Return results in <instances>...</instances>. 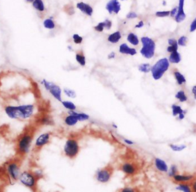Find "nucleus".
I'll use <instances>...</instances> for the list:
<instances>
[{"mask_svg": "<svg viewBox=\"0 0 196 192\" xmlns=\"http://www.w3.org/2000/svg\"><path fill=\"white\" fill-rule=\"evenodd\" d=\"M35 107L32 104L7 105L5 107V114L11 120H26L33 115Z\"/></svg>", "mask_w": 196, "mask_h": 192, "instance_id": "obj_1", "label": "nucleus"}, {"mask_svg": "<svg viewBox=\"0 0 196 192\" xmlns=\"http://www.w3.org/2000/svg\"><path fill=\"white\" fill-rule=\"evenodd\" d=\"M40 179L35 175L33 171L24 170L22 171L18 178L19 182L26 188L36 192L37 189V183Z\"/></svg>", "mask_w": 196, "mask_h": 192, "instance_id": "obj_2", "label": "nucleus"}, {"mask_svg": "<svg viewBox=\"0 0 196 192\" xmlns=\"http://www.w3.org/2000/svg\"><path fill=\"white\" fill-rule=\"evenodd\" d=\"M33 137L30 133H23L18 138L17 143V152L19 155L24 156L29 153Z\"/></svg>", "mask_w": 196, "mask_h": 192, "instance_id": "obj_3", "label": "nucleus"}, {"mask_svg": "<svg viewBox=\"0 0 196 192\" xmlns=\"http://www.w3.org/2000/svg\"><path fill=\"white\" fill-rule=\"evenodd\" d=\"M114 168L112 165H107L96 171L95 178L98 182L106 184L111 180L114 173Z\"/></svg>", "mask_w": 196, "mask_h": 192, "instance_id": "obj_4", "label": "nucleus"}, {"mask_svg": "<svg viewBox=\"0 0 196 192\" xmlns=\"http://www.w3.org/2000/svg\"><path fill=\"white\" fill-rule=\"evenodd\" d=\"M169 67L168 60L164 58L158 61L151 69L152 75L155 80H158L162 77Z\"/></svg>", "mask_w": 196, "mask_h": 192, "instance_id": "obj_5", "label": "nucleus"}, {"mask_svg": "<svg viewBox=\"0 0 196 192\" xmlns=\"http://www.w3.org/2000/svg\"><path fill=\"white\" fill-rule=\"evenodd\" d=\"M141 41L143 44V47L141 50V54L147 59H151L154 55L155 43L153 40L147 37H142Z\"/></svg>", "mask_w": 196, "mask_h": 192, "instance_id": "obj_6", "label": "nucleus"}, {"mask_svg": "<svg viewBox=\"0 0 196 192\" xmlns=\"http://www.w3.org/2000/svg\"><path fill=\"white\" fill-rule=\"evenodd\" d=\"M6 171L9 179L13 182L18 181L20 175L22 173L20 164L15 161H10L6 165Z\"/></svg>", "mask_w": 196, "mask_h": 192, "instance_id": "obj_7", "label": "nucleus"}, {"mask_svg": "<svg viewBox=\"0 0 196 192\" xmlns=\"http://www.w3.org/2000/svg\"><path fill=\"white\" fill-rule=\"evenodd\" d=\"M79 146L77 142L73 139H69L66 142L64 147V152L66 157L73 159L79 153Z\"/></svg>", "mask_w": 196, "mask_h": 192, "instance_id": "obj_8", "label": "nucleus"}, {"mask_svg": "<svg viewBox=\"0 0 196 192\" xmlns=\"http://www.w3.org/2000/svg\"><path fill=\"white\" fill-rule=\"evenodd\" d=\"M41 84L44 87L45 89L48 91L56 99L62 102L61 90L59 86L56 85L53 83L48 81L45 79H43L41 81Z\"/></svg>", "mask_w": 196, "mask_h": 192, "instance_id": "obj_9", "label": "nucleus"}, {"mask_svg": "<svg viewBox=\"0 0 196 192\" xmlns=\"http://www.w3.org/2000/svg\"><path fill=\"white\" fill-rule=\"evenodd\" d=\"M127 177H132L139 172V167L134 163L125 162L120 166V170Z\"/></svg>", "mask_w": 196, "mask_h": 192, "instance_id": "obj_10", "label": "nucleus"}, {"mask_svg": "<svg viewBox=\"0 0 196 192\" xmlns=\"http://www.w3.org/2000/svg\"><path fill=\"white\" fill-rule=\"evenodd\" d=\"M194 174H177L171 178V181L173 183L179 185L182 184H189L192 179L193 178Z\"/></svg>", "mask_w": 196, "mask_h": 192, "instance_id": "obj_11", "label": "nucleus"}, {"mask_svg": "<svg viewBox=\"0 0 196 192\" xmlns=\"http://www.w3.org/2000/svg\"><path fill=\"white\" fill-rule=\"evenodd\" d=\"M50 135L49 133H44L40 135L36 139L34 146L36 149H40L49 142Z\"/></svg>", "mask_w": 196, "mask_h": 192, "instance_id": "obj_12", "label": "nucleus"}, {"mask_svg": "<svg viewBox=\"0 0 196 192\" xmlns=\"http://www.w3.org/2000/svg\"><path fill=\"white\" fill-rule=\"evenodd\" d=\"M107 10L111 14L112 12L117 14L120 10V5L118 0H111L107 4Z\"/></svg>", "mask_w": 196, "mask_h": 192, "instance_id": "obj_13", "label": "nucleus"}, {"mask_svg": "<svg viewBox=\"0 0 196 192\" xmlns=\"http://www.w3.org/2000/svg\"><path fill=\"white\" fill-rule=\"evenodd\" d=\"M184 1L185 0H179V7L177 14L175 17V21L177 22H182L185 20L186 15L183 11V5H184Z\"/></svg>", "mask_w": 196, "mask_h": 192, "instance_id": "obj_14", "label": "nucleus"}, {"mask_svg": "<svg viewBox=\"0 0 196 192\" xmlns=\"http://www.w3.org/2000/svg\"><path fill=\"white\" fill-rule=\"evenodd\" d=\"M155 166L158 170L161 172H168L169 168L166 162L160 158L155 159Z\"/></svg>", "mask_w": 196, "mask_h": 192, "instance_id": "obj_15", "label": "nucleus"}, {"mask_svg": "<svg viewBox=\"0 0 196 192\" xmlns=\"http://www.w3.org/2000/svg\"><path fill=\"white\" fill-rule=\"evenodd\" d=\"M120 52L123 54H127L130 55H135L136 53V51L134 48H131L128 47L126 44H122L120 47Z\"/></svg>", "mask_w": 196, "mask_h": 192, "instance_id": "obj_16", "label": "nucleus"}, {"mask_svg": "<svg viewBox=\"0 0 196 192\" xmlns=\"http://www.w3.org/2000/svg\"><path fill=\"white\" fill-rule=\"evenodd\" d=\"M77 8L79 9L83 13L87 14L88 16H91L93 12L92 8L90 6V5L84 4L83 2L78 3L77 4Z\"/></svg>", "mask_w": 196, "mask_h": 192, "instance_id": "obj_17", "label": "nucleus"}, {"mask_svg": "<svg viewBox=\"0 0 196 192\" xmlns=\"http://www.w3.org/2000/svg\"><path fill=\"white\" fill-rule=\"evenodd\" d=\"M172 110H173V115L174 116L179 114V118L180 120H183L185 117V111H183V110L181 109V108L176 106V105H173L172 106Z\"/></svg>", "mask_w": 196, "mask_h": 192, "instance_id": "obj_18", "label": "nucleus"}, {"mask_svg": "<svg viewBox=\"0 0 196 192\" xmlns=\"http://www.w3.org/2000/svg\"><path fill=\"white\" fill-rule=\"evenodd\" d=\"M69 114L71 115H73L78 120L80 121H84L89 119V116L84 114V113H78L77 112H75L74 111H69L68 112Z\"/></svg>", "mask_w": 196, "mask_h": 192, "instance_id": "obj_19", "label": "nucleus"}, {"mask_svg": "<svg viewBox=\"0 0 196 192\" xmlns=\"http://www.w3.org/2000/svg\"><path fill=\"white\" fill-rule=\"evenodd\" d=\"M168 43L171 46L167 48V51L169 52H173L177 51L178 49V43L173 39H170L168 41Z\"/></svg>", "mask_w": 196, "mask_h": 192, "instance_id": "obj_20", "label": "nucleus"}, {"mask_svg": "<svg viewBox=\"0 0 196 192\" xmlns=\"http://www.w3.org/2000/svg\"><path fill=\"white\" fill-rule=\"evenodd\" d=\"M169 61L173 63H178L181 61V56L179 53L177 51L172 52L169 58Z\"/></svg>", "mask_w": 196, "mask_h": 192, "instance_id": "obj_21", "label": "nucleus"}, {"mask_svg": "<svg viewBox=\"0 0 196 192\" xmlns=\"http://www.w3.org/2000/svg\"><path fill=\"white\" fill-rule=\"evenodd\" d=\"M121 38V35L120 32H116L115 33L111 34L108 38V40L112 43H116L120 41Z\"/></svg>", "mask_w": 196, "mask_h": 192, "instance_id": "obj_22", "label": "nucleus"}, {"mask_svg": "<svg viewBox=\"0 0 196 192\" xmlns=\"http://www.w3.org/2000/svg\"><path fill=\"white\" fill-rule=\"evenodd\" d=\"M33 6L38 11L42 12L44 10V5L42 0H34L32 2Z\"/></svg>", "mask_w": 196, "mask_h": 192, "instance_id": "obj_23", "label": "nucleus"}, {"mask_svg": "<svg viewBox=\"0 0 196 192\" xmlns=\"http://www.w3.org/2000/svg\"><path fill=\"white\" fill-rule=\"evenodd\" d=\"M77 122H78L77 119L75 116H74L73 115H69L65 120V123L68 126H73V125L76 124Z\"/></svg>", "mask_w": 196, "mask_h": 192, "instance_id": "obj_24", "label": "nucleus"}, {"mask_svg": "<svg viewBox=\"0 0 196 192\" xmlns=\"http://www.w3.org/2000/svg\"><path fill=\"white\" fill-rule=\"evenodd\" d=\"M127 40L130 43L134 45H137L139 44V40L135 34L130 33L127 37Z\"/></svg>", "mask_w": 196, "mask_h": 192, "instance_id": "obj_25", "label": "nucleus"}, {"mask_svg": "<svg viewBox=\"0 0 196 192\" xmlns=\"http://www.w3.org/2000/svg\"><path fill=\"white\" fill-rule=\"evenodd\" d=\"M177 189L182 192H192L188 184H179L177 187Z\"/></svg>", "mask_w": 196, "mask_h": 192, "instance_id": "obj_26", "label": "nucleus"}, {"mask_svg": "<svg viewBox=\"0 0 196 192\" xmlns=\"http://www.w3.org/2000/svg\"><path fill=\"white\" fill-rule=\"evenodd\" d=\"M151 66L149 64H142L139 67V70L142 72L148 73L151 71Z\"/></svg>", "mask_w": 196, "mask_h": 192, "instance_id": "obj_27", "label": "nucleus"}, {"mask_svg": "<svg viewBox=\"0 0 196 192\" xmlns=\"http://www.w3.org/2000/svg\"><path fill=\"white\" fill-rule=\"evenodd\" d=\"M62 104L64 106V107H65L66 108L69 110L70 111H73V110H76V106L73 102H69V101L62 102Z\"/></svg>", "mask_w": 196, "mask_h": 192, "instance_id": "obj_28", "label": "nucleus"}, {"mask_svg": "<svg viewBox=\"0 0 196 192\" xmlns=\"http://www.w3.org/2000/svg\"><path fill=\"white\" fill-rule=\"evenodd\" d=\"M174 75L178 83L180 85L186 81V79H185V77L183 76V75L179 72H175L174 73Z\"/></svg>", "mask_w": 196, "mask_h": 192, "instance_id": "obj_29", "label": "nucleus"}, {"mask_svg": "<svg viewBox=\"0 0 196 192\" xmlns=\"http://www.w3.org/2000/svg\"><path fill=\"white\" fill-rule=\"evenodd\" d=\"M168 173H169V175L171 177V178L176 174H178V169H177V167L175 165L171 166L170 169L168 170Z\"/></svg>", "mask_w": 196, "mask_h": 192, "instance_id": "obj_30", "label": "nucleus"}, {"mask_svg": "<svg viewBox=\"0 0 196 192\" xmlns=\"http://www.w3.org/2000/svg\"><path fill=\"white\" fill-rule=\"evenodd\" d=\"M193 178L189 184V185L190 188L192 192H196V171L194 173H193Z\"/></svg>", "mask_w": 196, "mask_h": 192, "instance_id": "obj_31", "label": "nucleus"}, {"mask_svg": "<svg viewBox=\"0 0 196 192\" xmlns=\"http://www.w3.org/2000/svg\"><path fill=\"white\" fill-rule=\"evenodd\" d=\"M76 60L82 66H84L85 65V57L84 56L82 55L81 54H77L76 55Z\"/></svg>", "mask_w": 196, "mask_h": 192, "instance_id": "obj_32", "label": "nucleus"}, {"mask_svg": "<svg viewBox=\"0 0 196 192\" xmlns=\"http://www.w3.org/2000/svg\"><path fill=\"white\" fill-rule=\"evenodd\" d=\"M44 26L47 29H53L55 27V24L51 19H47L44 22Z\"/></svg>", "mask_w": 196, "mask_h": 192, "instance_id": "obj_33", "label": "nucleus"}, {"mask_svg": "<svg viewBox=\"0 0 196 192\" xmlns=\"http://www.w3.org/2000/svg\"><path fill=\"white\" fill-rule=\"evenodd\" d=\"M175 98L178 99H179L180 102H183L187 100V97L186 96L185 94L183 91H179L175 95Z\"/></svg>", "mask_w": 196, "mask_h": 192, "instance_id": "obj_34", "label": "nucleus"}, {"mask_svg": "<svg viewBox=\"0 0 196 192\" xmlns=\"http://www.w3.org/2000/svg\"><path fill=\"white\" fill-rule=\"evenodd\" d=\"M170 147L171 149L174 151H181L186 147V146L183 145H172V144L170 145Z\"/></svg>", "mask_w": 196, "mask_h": 192, "instance_id": "obj_35", "label": "nucleus"}, {"mask_svg": "<svg viewBox=\"0 0 196 192\" xmlns=\"http://www.w3.org/2000/svg\"><path fill=\"white\" fill-rule=\"evenodd\" d=\"M64 91L65 94L69 98H75L76 96V94L75 93V92L73 90L68 89V88H65Z\"/></svg>", "mask_w": 196, "mask_h": 192, "instance_id": "obj_36", "label": "nucleus"}, {"mask_svg": "<svg viewBox=\"0 0 196 192\" xmlns=\"http://www.w3.org/2000/svg\"><path fill=\"white\" fill-rule=\"evenodd\" d=\"M187 41V37L185 36H182L178 41V44L181 46H185Z\"/></svg>", "mask_w": 196, "mask_h": 192, "instance_id": "obj_37", "label": "nucleus"}, {"mask_svg": "<svg viewBox=\"0 0 196 192\" xmlns=\"http://www.w3.org/2000/svg\"><path fill=\"white\" fill-rule=\"evenodd\" d=\"M73 38L74 42L76 44H80L83 41V38L80 36H79L78 34H74L73 36Z\"/></svg>", "mask_w": 196, "mask_h": 192, "instance_id": "obj_38", "label": "nucleus"}, {"mask_svg": "<svg viewBox=\"0 0 196 192\" xmlns=\"http://www.w3.org/2000/svg\"><path fill=\"white\" fill-rule=\"evenodd\" d=\"M171 12L169 11H163V12H158L156 13V16L158 17H166L170 14Z\"/></svg>", "mask_w": 196, "mask_h": 192, "instance_id": "obj_39", "label": "nucleus"}, {"mask_svg": "<svg viewBox=\"0 0 196 192\" xmlns=\"http://www.w3.org/2000/svg\"><path fill=\"white\" fill-rule=\"evenodd\" d=\"M120 192H138L134 188H130V187H125L122 188Z\"/></svg>", "mask_w": 196, "mask_h": 192, "instance_id": "obj_40", "label": "nucleus"}, {"mask_svg": "<svg viewBox=\"0 0 196 192\" xmlns=\"http://www.w3.org/2000/svg\"><path fill=\"white\" fill-rule=\"evenodd\" d=\"M104 28V22H100L98 24V25L95 27V30L99 32H102Z\"/></svg>", "mask_w": 196, "mask_h": 192, "instance_id": "obj_41", "label": "nucleus"}, {"mask_svg": "<svg viewBox=\"0 0 196 192\" xmlns=\"http://www.w3.org/2000/svg\"><path fill=\"white\" fill-rule=\"evenodd\" d=\"M104 22V27H106L107 29H110L111 25H112V22L108 20H106L105 22Z\"/></svg>", "mask_w": 196, "mask_h": 192, "instance_id": "obj_42", "label": "nucleus"}, {"mask_svg": "<svg viewBox=\"0 0 196 192\" xmlns=\"http://www.w3.org/2000/svg\"><path fill=\"white\" fill-rule=\"evenodd\" d=\"M196 29V18L192 22V24L190 25V32H193Z\"/></svg>", "mask_w": 196, "mask_h": 192, "instance_id": "obj_43", "label": "nucleus"}, {"mask_svg": "<svg viewBox=\"0 0 196 192\" xmlns=\"http://www.w3.org/2000/svg\"><path fill=\"white\" fill-rule=\"evenodd\" d=\"M137 17V14H136V13H128V14L127 15V18H136Z\"/></svg>", "mask_w": 196, "mask_h": 192, "instance_id": "obj_44", "label": "nucleus"}, {"mask_svg": "<svg viewBox=\"0 0 196 192\" xmlns=\"http://www.w3.org/2000/svg\"><path fill=\"white\" fill-rule=\"evenodd\" d=\"M177 12V9H173L171 11V13H170V14H171V17H174L175 15L176 14Z\"/></svg>", "mask_w": 196, "mask_h": 192, "instance_id": "obj_45", "label": "nucleus"}, {"mask_svg": "<svg viewBox=\"0 0 196 192\" xmlns=\"http://www.w3.org/2000/svg\"><path fill=\"white\" fill-rule=\"evenodd\" d=\"M124 142L126 143H127V144H128V145H131L134 144V142H133L132 141H130V140H128V139H124Z\"/></svg>", "mask_w": 196, "mask_h": 192, "instance_id": "obj_46", "label": "nucleus"}, {"mask_svg": "<svg viewBox=\"0 0 196 192\" xmlns=\"http://www.w3.org/2000/svg\"><path fill=\"white\" fill-rule=\"evenodd\" d=\"M115 53H114V52H111V53L108 56V58L109 59H113V58L115 57Z\"/></svg>", "mask_w": 196, "mask_h": 192, "instance_id": "obj_47", "label": "nucleus"}, {"mask_svg": "<svg viewBox=\"0 0 196 192\" xmlns=\"http://www.w3.org/2000/svg\"><path fill=\"white\" fill-rule=\"evenodd\" d=\"M143 26V22H140L138 23V25L135 26V27L136 28H142Z\"/></svg>", "mask_w": 196, "mask_h": 192, "instance_id": "obj_48", "label": "nucleus"}, {"mask_svg": "<svg viewBox=\"0 0 196 192\" xmlns=\"http://www.w3.org/2000/svg\"><path fill=\"white\" fill-rule=\"evenodd\" d=\"M192 92H193V93L194 95V98L196 99V85L194 86V87H193V88L192 89Z\"/></svg>", "mask_w": 196, "mask_h": 192, "instance_id": "obj_49", "label": "nucleus"}, {"mask_svg": "<svg viewBox=\"0 0 196 192\" xmlns=\"http://www.w3.org/2000/svg\"><path fill=\"white\" fill-rule=\"evenodd\" d=\"M26 2H33V1L34 0H25Z\"/></svg>", "mask_w": 196, "mask_h": 192, "instance_id": "obj_50", "label": "nucleus"}, {"mask_svg": "<svg viewBox=\"0 0 196 192\" xmlns=\"http://www.w3.org/2000/svg\"><path fill=\"white\" fill-rule=\"evenodd\" d=\"M165 4H166V2L165 1H163V5H165Z\"/></svg>", "mask_w": 196, "mask_h": 192, "instance_id": "obj_51", "label": "nucleus"}, {"mask_svg": "<svg viewBox=\"0 0 196 192\" xmlns=\"http://www.w3.org/2000/svg\"></svg>", "mask_w": 196, "mask_h": 192, "instance_id": "obj_52", "label": "nucleus"}]
</instances>
